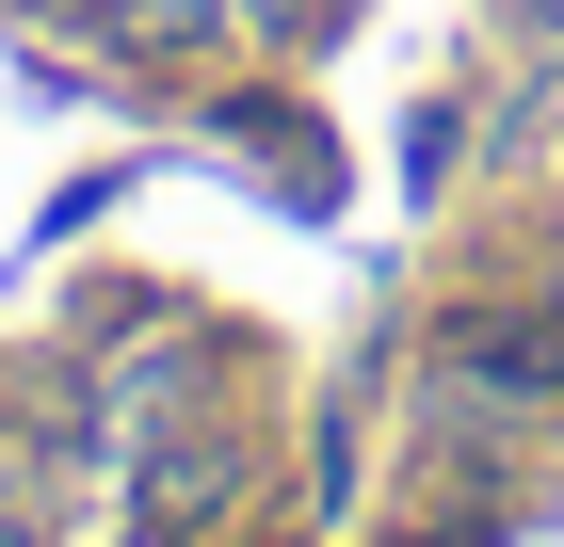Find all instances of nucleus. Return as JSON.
I'll use <instances>...</instances> for the list:
<instances>
[{"label":"nucleus","instance_id":"f257e3e1","mask_svg":"<svg viewBox=\"0 0 564 547\" xmlns=\"http://www.w3.org/2000/svg\"><path fill=\"white\" fill-rule=\"evenodd\" d=\"M452 386H468V403H564V322H549V306L452 322Z\"/></svg>","mask_w":564,"mask_h":547},{"label":"nucleus","instance_id":"7ed1b4c3","mask_svg":"<svg viewBox=\"0 0 564 547\" xmlns=\"http://www.w3.org/2000/svg\"><path fill=\"white\" fill-rule=\"evenodd\" d=\"M113 33H130V65H194L210 48V0H113Z\"/></svg>","mask_w":564,"mask_h":547},{"label":"nucleus","instance_id":"f03ea898","mask_svg":"<svg viewBox=\"0 0 564 547\" xmlns=\"http://www.w3.org/2000/svg\"><path fill=\"white\" fill-rule=\"evenodd\" d=\"M226 500H242V451H226V435H162V451H145V547L210 532Z\"/></svg>","mask_w":564,"mask_h":547}]
</instances>
